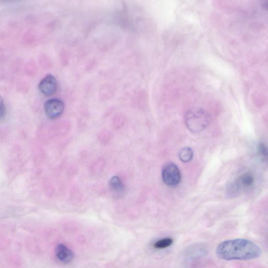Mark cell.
I'll return each instance as SVG.
<instances>
[{
	"mask_svg": "<svg viewBox=\"0 0 268 268\" xmlns=\"http://www.w3.org/2000/svg\"><path fill=\"white\" fill-rule=\"evenodd\" d=\"M184 122L191 132L200 133L210 124L211 117L204 109L194 108L188 111L184 115Z\"/></svg>",
	"mask_w": 268,
	"mask_h": 268,
	"instance_id": "obj_2",
	"label": "cell"
},
{
	"mask_svg": "<svg viewBox=\"0 0 268 268\" xmlns=\"http://www.w3.org/2000/svg\"><path fill=\"white\" fill-rule=\"evenodd\" d=\"M216 254L224 261H247L261 257V247L248 239L237 238L223 241L217 246Z\"/></svg>",
	"mask_w": 268,
	"mask_h": 268,
	"instance_id": "obj_1",
	"label": "cell"
},
{
	"mask_svg": "<svg viewBox=\"0 0 268 268\" xmlns=\"http://www.w3.org/2000/svg\"><path fill=\"white\" fill-rule=\"evenodd\" d=\"M111 188L116 192H121L124 189V186L121 179L117 176H114L110 181Z\"/></svg>",
	"mask_w": 268,
	"mask_h": 268,
	"instance_id": "obj_9",
	"label": "cell"
},
{
	"mask_svg": "<svg viewBox=\"0 0 268 268\" xmlns=\"http://www.w3.org/2000/svg\"><path fill=\"white\" fill-rule=\"evenodd\" d=\"M179 157L182 162L189 163L194 157V152L190 147L183 148L180 151Z\"/></svg>",
	"mask_w": 268,
	"mask_h": 268,
	"instance_id": "obj_8",
	"label": "cell"
},
{
	"mask_svg": "<svg viewBox=\"0 0 268 268\" xmlns=\"http://www.w3.org/2000/svg\"><path fill=\"white\" fill-rule=\"evenodd\" d=\"M258 153L263 158H267L268 156V149L267 146L264 143H261L258 147Z\"/></svg>",
	"mask_w": 268,
	"mask_h": 268,
	"instance_id": "obj_11",
	"label": "cell"
},
{
	"mask_svg": "<svg viewBox=\"0 0 268 268\" xmlns=\"http://www.w3.org/2000/svg\"><path fill=\"white\" fill-rule=\"evenodd\" d=\"M6 114V108L2 97L0 96V120L3 119Z\"/></svg>",
	"mask_w": 268,
	"mask_h": 268,
	"instance_id": "obj_12",
	"label": "cell"
},
{
	"mask_svg": "<svg viewBox=\"0 0 268 268\" xmlns=\"http://www.w3.org/2000/svg\"><path fill=\"white\" fill-rule=\"evenodd\" d=\"M173 240L171 238H165L158 240L155 243L154 247L157 249H165L170 247L173 244Z\"/></svg>",
	"mask_w": 268,
	"mask_h": 268,
	"instance_id": "obj_10",
	"label": "cell"
},
{
	"mask_svg": "<svg viewBox=\"0 0 268 268\" xmlns=\"http://www.w3.org/2000/svg\"><path fill=\"white\" fill-rule=\"evenodd\" d=\"M56 256L59 261L64 264H68L72 261L74 254L72 251L64 244H59L56 248Z\"/></svg>",
	"mask_w": 268,
	"mask_h": 268,
	"instance_id": "obj_7",
	"label": "cell"
},
{
	"mask_svg": "<svg viewBox=\"0 0 268 268\" xmlns=\"http://www.w3.org/2000/svg\"><path fill=\"white\" fill-rule=\"evenodd\" d=\"M45 112L50 119H56L64 112L65 105L61 100L58 99H49L44 105Z\"/></svg>",
	"mask_w": 268,
	"mask_h": 268,
	"instance_id": "obj_5",
	"label": "cell"
},
{
	"mask_svg": "<svg viewBox=\"0 0 268 268\" xmlns=\"http://www.w3.org/2000/svg\"><path fill=\"white\" fill-rule=\"evenodd\" d=\"M162 178L167 186H177L181 182V174L177 165L171 163L166 164L162 171Z\"/></svg>",
	"mask_w": 268,
	"mask_h": 268,
	"instance_id": "obj_3",
	"label": "cell"
},
{
	"mask_svg": "<svg viewBox=\"0 0 268 268\" xmlns=\"http://www.w3.org/2000/svg\"><path fill=\"white\" fill-rule=\"evenodd\" d=\"M254 177L252 174L246 172L239 176L238 179L232 184L230 187L231 195H236L242 190L249 188L253 185Z\"/></svg>",
	"mask_w": 268,
	"mask_h": 268,
	"instance_id": "obj_4",
	"label": "cell"
},
{
	"mask_svg": "<svg viewBox=\"0 0 268 268\" xmlns=\"http://www.w3.org/2000/svg\"><path fill=\"white\" fill-rule=\"evenodd\" d=\"M41 93L46 96L54 95L57 89V82L52 74H47L41 80L38 86Z\"/></svg>",
	"mask_w": 268,
	"mask_h": 268,
	"instance_id": "obj_6",
	"label": "cell"
}]
</instances>
